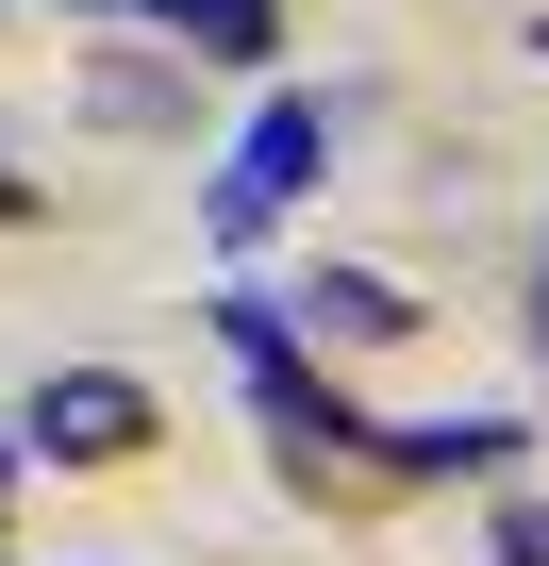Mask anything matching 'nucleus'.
I'll list each match as a JSON object with an SVG mask.
<instances>
[{
	"instance_id": "20e7f679",
	"label": "nucleus",
	"mask_w": 549,
	"mask_h": 566,
	"mask_svg": "<svg viewBox=\"0 0 549 566\" xmlns=\"http://www.w3.org/2000/svg\"><path fill=\"white\" fill-rule=\"evenodd\" d=\"M516 450V417H416L400 433V467H499Z\"/></svg>"
},
{
	"instance_id": "7ed1b4c3",
	"label": "nucleus",
	"mask_w": 549,
	"mask_h": 566,
	"mask_svg": "<svg viewBox=\"0 0 549 566\" xmlns=\"http://www.w3.org/2000/svg\"><path fill=\"white\" fill-rule=\"evenodd\" d=\"M317 334L383 350V334H416V301H400V283H367V266H334V283H317Z\"/></svg>"
},
{
	"instance_id": "39448f33",
	"label": "nucleus",
	"mask_w": 549,
	"mask_h": 566,
	"mask_svg": "<svg viewBox=\"0 0 549 566\" xmlns=\"http://www.w3.org/2000/svg\"><path fill=\"white\" fill-rule=\"evenodd\" d=\"M167 18H183L217 67H266V0H167Z\"/></svg>"
},
{
	"instance_id": "f03ea898",
	"label": "nucleus",
	"mask_w": 549,
	"mask_h": 566,
	"mask_svg": "<svg viewBox=\"0 0 549 566\" xmlns=\"http://www.w3.org/2000/svg\"><path fill=\"white\" fill-rule=\"evenodd\" d=\"M34 450L51 467H117V450H150V400L117 367H67V384H34Z\"/></svg>"
},
{
	"instance_id": "f257e3e1",
	"label": "nucleus",
	"mask_w": 549,
	"mask_h": 566,
	"mask_svg": "<svg viewBox=\"0 0 549 566\" xmlns=\"http://www.w3.org/2000/svg\"><path fill=\"white\" fill-rule=\"evenodd\" d=\"M317 150H334V117H317V101H266V117L233 134V167H217V233H266V217L300 200V167H317Z\"/></svg>"
},
{
	"instance_id": "423d86ee",
	"label": "nucleus",
	"mask_w": 549,
	"mask_h": 566,
	"mask_svg": "<svg viewBox=\"0 0 549 566\" xmlns=\"http://www.w3.org/2000/svg\"><path fill=\"white\" fill-rule=\"evenodd\" d=\"M499 566H549V500H516V516H499Z\"/></svg>"
}]
</instances>
